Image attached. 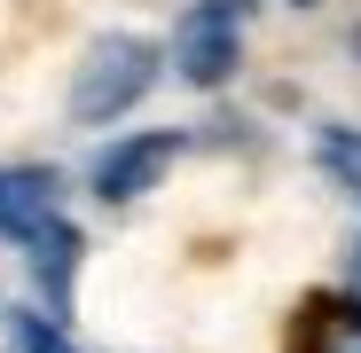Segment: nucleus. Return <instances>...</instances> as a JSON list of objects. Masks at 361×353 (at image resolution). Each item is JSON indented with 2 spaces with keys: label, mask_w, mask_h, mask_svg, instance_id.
Listing matches in <instances>:
<instances>
[{
  "label": "nucleus",
  "mask_w": 361,
  "mask_h": 353,
  "mask_svg": "<svg viewBox=\"0 0 361 353\" xmlns=\"http://www.w3.org/2000/svg\"><path fill=\"white\" fill-rule=\"evenodd\" d=\"M173 157H180V134H126L118 149L94 157V197H102V204H134V197H149L165 173H173Z\"/></svg>",
  "instance_id": "nucleus-3"
},
{
  "label": "nucleus",
  "mask_w": 361,
  "mask_h": 353,
  "mask_svg": "<svg viewBox=\"0 0 361 353\" xmlns=\"http://www.w3.org/2000/svg\"><path fill=\"white\" fill-rule=\"evenodd\" d=\"M298 353H361V299H314L298 314Z\"/></svg>",
  "instance_id": "nucleus-5"
},
{
  "label": "nucleus",
  "mask_w": 361,
  "mask_h": 353,
  "mask_svg": "<svg viewBox=\"0 0 361 353\" xmlns=\"http://www.w3.org/2000/svg\"><path fill=\"white\" fill-rule=\"evenodd\" d=\"M55 228V173L47 165H8L0 173V235L8 244H39Z\"/></svg>",
  "instance_id": "nucleus-4"
},
{
  "label": "nucleus",
  "mask_w": 361,
  "mask_h": 353,
  "mask_svg": "<svg viewBox=\"0 0 361 353\" xmlns=\"http://www.w3.org/2000/svg\"><path fill=\"white\" fill-rule=\"evenodd\" d=\"M16 353H79V345L55 330L47 314H16Z\"/></svg>",
  "instance_id": "nucleus-8"
},
{
  "label": "nucleus",
  "mask_w": 361,
  "mask_h": 353,
  "mask_svg": "<svg viewBox=\"0 0 361 353\" xmlns=\"http://www.w3.org/2000/svg\"><path fill=\"white\" fill-rule=\"evenodd\" d=\"M353 267H361V259H353Z\"/></svg>",
  "instance_id": "nucleus-9"
},
{
  "label": "nucleus",
  "mask_w": 361,
  "mask_h": 353,
  "mask_svg": "<svg viewBox=\"0 0 361 353\" xmlns=\"http://www.w3.org/2000/svg\"><path fill=\"white\" fill-rule=\"evenodd\" d=\"M157 79V47L134 39V32H110L79 55V79H71V118L79 126H110V118H126Z\"/></svg>",
  "instance_id": "nucleus-1"
},
{
  "label": "nucleus",
  "mask_w": 361,
  "mask_h": 353,
  "mask_svg": "<svg viewBox=\"0 0 361 353\" xmlns=\"http://www.w3.org/2000/svg\"><path fill=\"white\" fill-rule=\"evenodd\" d=\"M32 259H39L47 299H63V290H71V267H79V228H71V220H55L39 244H32Z\"/></svg>",
  "instance_id": "nucleus-6"
},
{
  "label": "nucleus",
  "mask_w": 361,
  "mask_h": 353,
  "mask_svg": "<svg viewBox=\"0 0 361 353\" xmlns=\"http://www.w3.org/2000/svg\"><path fill=\"white\" fill-rule=\"evenodd\" d=\"M173 63L189 87H228L235 63H244V16H235V0H197L189 16L173 32Z\"/></svg>",
  "instance_id": "nucleus-2"
},
{
  "label": "nucleus",
  "mask_w": 361,
  "mask_h": 353,
  "mask_svg": "<svg viewBox=\"0 0 361 353\" xmlns=\"http://www.w3.org/2000/svg\"><path fill=\"white\" fill-rule=\"evenodd\" d=\"M322 165L345 197H361V126H322Z\"/></svg>",
  "instance_id": "nucleus-7"
}]
</instances>
